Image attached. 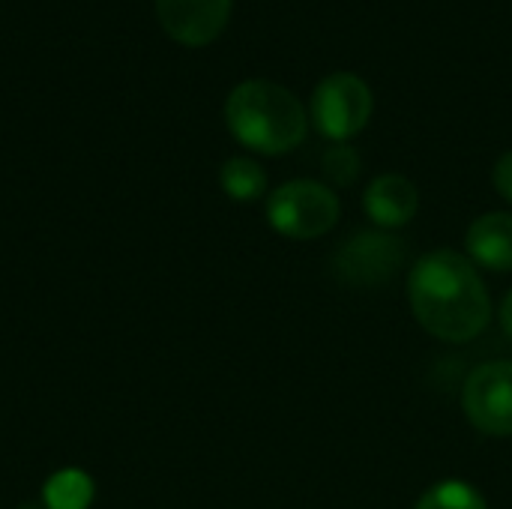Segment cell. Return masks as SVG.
I'll use <instances>...</instances> for the list:
<instances>
[{"label":"cell","mask_w":512,"mask_h":509,"mask_svg":"<svg viewBox=\"0 0 512 509\" xmlns=\"http://www.w3.org/2000/svg\"><path fill=\"white\" fill-rule=\"evenodd\" d=\"M408 300L420 327L450 345L477 339L492 321V297L480 270L453 249L429 252L411 267Z\"/></svg>","instance_id":"obj_1"},{"label":"cell","mask_w":512,"mask_h":509,"mask_svg":"<svg viewBox=\"0 0 512 509\" xmlns=\"http://www.w3.org/2000/svg\"><path fill=\"white\" fill-rule=\"evenodd\" d=\"M225 123L243 147L264 156L291 153L309 132L303 102L288 87L267 78L240 81L228 93Z\"/></svg>","instance_id":"obj_2"},{"label":"cell","mask_w":512,"mask_h":509,"mask_svg":"<svg viewBox=\"0 0 512 509\" xmlns=\"http://www.w3.org/2000/svg\"><path fill=\"white\" fill-rule=\"evenodd\" d=\"M342 213L339 195L318 180L282 183L267 198V222L291 240H315L336 228Z\"/></svg>","instance_id":"obj_3"},{"label":"cell","mask_w":512,"mask_h":509,"mask_svg":"<svg viewBox=\"0 0 512 509\" xmlns=\"http://www.w3.org/2000/svg\"><path fill=\"white\" fill-rule=\"evenodd\" d=\"M408 261V246L393 231L366 228L351 234L333 255V276L348 288H381Z\"/></svg>","instance_id":"obj_4"},{"label":"cell","mask_w":512,"mask_h":509,"mask_svg":"<svg viewBox=\"0 0 512 509\" xmlns=\"http://www.w3.org/2000/svg\"><path fill=\"white\" fill-rule=\"evenodd\" d=\"M372 108H375L372 87L360 75L333 72L324 81H318L312 93L309 117L324 138L345 144L348 138L366 129V123L372 120Z\"/></svg>","instance_id":"obj_5"},{"label":"cell","mask_w":512,"mask_h":509,"mask_svg":"<svg viewBox=\"0 0 512 509\" xmlns=\"http://www.w3.org/2000/svg\"><path fill=\"white\" fill-rule=\"evenodd\" d=\"M462 408L474 429L495 438L512 435V360L477 366L462 390Z\"/></svg>","instance_id":"obj_6"},{"label":"cell","mask_w":512,"mask_h":509,"mask_svg":"<svg viewBox=\"0 0 512 509\" xmlns=\"http://www.w3.org/2000/svg\"><path fill=\"white\" fill-rule=\"evenodd\" d=\"M234 0H156L162 30L186 48L216 42L228 24Z\"/></svg>","instance_id":"obj_7"},{"label":"cell","mask_w":512,"mask_h":509,"mask_svg":"<svg viewBox=\"0 0 512 509\" xmlns=\"http://www.w3.org/2000/svg\"><path fill=\"white\" fill-rule=\"evenodd\" d=\"M363 210L381 231L405 228L420 210V189L405 174H396V171L378 174L366 186Z\"/></svg>","instance_id":"obj_8"},{"label":"cell","mask_w":512,"mask_h":509,"mask_svg":"<svg viewBox=\"0 0 512 509\" xmlns=\"http://www.w3.org/2000/svg\"><path fill=\"white\" fill-rule=\"evenodd\" d=\"M468 258L486 270H512V213H483L465 234Z\"/></svg>","instance_id":"obj_9"},{"label":"cell","mask_w":512,"mask_h":509,"mask_svg":"<svg viewBox=\"0 0 512 509\" xmlns=\"http://www.w3.org/2000/svg\"><path fill=\"white\" fill-rule=\"evenodd\" d=\"M96 495V486L90 474L81 468H63L48 477L42 489V507L45 509H87Z\"/></svg>","instance_id":"obj_10"},{"label":"cell","mask_w":512,"mask_h":509,"mask_svg":"<svg viewBox=\"0 0 512 509\" xmlns=\"http://www.w3.org/2000/svg\"><path fill=\"white\" fill-rule=\"evenodd\" d=\"M219 183L234 201H258L267 192V171L249 156H231L219 168Z\"/></svg>","instance_id":"obj_11"},{"label":"cell","mask_w":512,"mask_h":509,"mask_svg":"<svg viewBox=\"0 0 512 509\" xmlns=\"http://www.w3.org/2000/svg\"><path fill=\"white\" fill-rule=\"evenodd\" d=\"M414 509H489V504L471 483L441 480L417 501Z\"/></svg>","instance_id":"obj_12"},{"label":"cell","mask_w":512,"mask_h":509,"mask_svg":"<svg viewBox=\"0 0 512 509\" xmlns=\"http://www.w3.org/2000/svg\"><path fill=\"white\" fill-rule=\"evenodd\" d=\"M321 168H324V177L333 183V186H351L357 183L360 177V153L345 141V144H333L324 159H321Z\"/></svg>","instance_id":"obj_13"},{"label":"cell","mask_w":512,"mask_h":509,"mask_svg":"<svg viewBox=\"0 0 512 509\" xmlns=\"http://www.w3.org/2000/svg\"><path fill=\"white\" fill-rule=\"evenodd\" d=\"M492 180H495V189L504 201L512 204V150L504 153L498 162H495V171H492Z\"/></svg>","instance_id":"obj_14"},{"label":"cell","mask_w":512,"mask_h":509,"mask_svg":"<svg viewBox=\"0 0 512 509\" xmlns=\"http://www.w3.org/2000/svg\"><path fill=\"white\" fill-rule=\"evenodd\" d=\"M501 327H504L507 339L512 342V291L504 297V303H501Z\"/></svg>","instance_id":"obj_15"}]
</instances>
